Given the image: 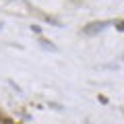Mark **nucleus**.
Returning <instances> with one entry per match:
<instances>
[{
    "instance_id": "obj_1",
    "label": "nucleus",
    "mask_w": 124,
    "mask_h": 124,
    "mask_svg": "<svg viewBox=\"0 0 124 124\" xmlns=\"http://www.w3.org/2000/svg\"><path fill=\"white\" fill-rule=\"evenodd\" d=\"M108 27V23L106 21H99V23H91V25H87L83 29V33L85 35H95V33H99V31H103Z\"/></svg>"
},
{
    "instance_id": "obj_2",
    "label": "nucleus",
    "mask_w": 124,
    "mask_h": 124,
    "mask_svg": "<svg viewBox=\"0 0 124 124\" xmlns=\"http://www.w3.org/2000/svg\"><path fill=\"white\" fill-rule=\"evenodd\" d=\"M39 41H41V46H44V48H46V50H52V52H56V50H58V48H56V46H54V44H50V41H48V39H39Z\"/></svg>"
},
{
    "instance_id": "obj_3",
    "label": "nucleus",
    "mask_w": 124,
    "mask_h": 124,
    "mask_svg": "<svg viewBox=\"0 0 124 124\" xmlns=\"http://www.w3.org/2000/svg\"><path fill=\"white\" fill-rule=\"evenodd\" d=\"M114 25H116V29H120V31H124V21H116Z\"/></svg>"
},
{
    "instance_id": "obj_4",
    "label": "nucleus",
    "mask_w": 124,
    "mask_h": 124,
    "mask_svg": "<svg viewBox=\"0 0 124 124\" xmlns=\"http://www.w3.org/2000/svg\"><path fill=\"white\" fill-rule=\"evenodd\" d=\"M31 31H33V33H41V27L39 25H31Z\"/></svg>"
},
{
    "instance_id": "obj_5",
    "label": "nucleus",
    "mask_w": 124,
    "mask_h": 124,
    "mask_svg": "<svg viewBox=\"0 0 124 124\" xmlns=\"http://www.w3.org/2000/svg\"><path fill=\"white\" fill-rule=\"evenodd\" d=\"M0 124H13V122H10L8 118H2V120H0Z\"/></svg>"
}]
</instances>
